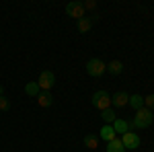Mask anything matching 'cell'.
I'll return each instance as SVG.
<instances>
[{
	"label": "cell",
	"instance_id": "obj_18",
	"mask_svg": "<svg viewBox=\"0 0 154 152\" xmlns=\"http://www.w3.org/2000/svg\"><path fill=\"white\" fill-rule=\"evenodd\" d=\"M144 107L146 109H154V95H148V97H144Z\"/></svg>",
	"mask_w": 154,
	"mask_h": 152
},
{
	"label": "cell",
	"instance_id": "obj_20",
	"mask_svg": "<svg viewBox=\"0 0 154 152\" xmlns=\"http://www.w3.org/2000/svg\"><path fill=\"white\" fill-rule=\"evenodd\" d=\"M82 6H84V11H93L97 6V2L95 0H86V2H82Z\"/></svg>",
	"mask_w": 154,
	"mask_h": 152
},
{
	"label": "cell",
	"instance_id": "obj_6",
	"mask_svg": "<svg viewBox=\"0 0 154 152\" xmlns=\"http://www.w3.org/2000/svg\"><path fill=\"white\" fill-rule=\"evenodd\" d=\"M119 140H121V144H123V148H125V150H136V148L140 146V136H138V134H134V132L123 134Z\"/></svg>",
	"mask_w": 154,
	"mask_h": 152
},
{
	"label": "cell",
	"instance_id": "obj_2",
	"mask_svg": "<svg viewBox=\"0 0 154 152\" xmlns=\"http://www.w3.org/2000/svg\"><path fill=\"white\" fill-rule=\"evenodd\" d=\"M84 70H86V74H88V76L99 78V76H103V74L107 72V64L103 62V60H99V58H93V60H88V62H86Z\"/></svg>",
	"mask_w": 154,
	"mask_h": 152
},
{
	"label": "cell",
	"instance_id": "obj_19",
	"mask_svg": "<svg viewBox=\"0 0 154 152\" xmlns=\"http://www.w3.org/2000/svg\"><path fill=\"white\" fill-rule=\"evenodd\" d=\"M8 109H11V101L2 95V97H0V111H8Z\"/></svg>",
	"mask_w": 154,
	"mask_h": 152
},
{
	"label": "cell",
	"instance_id": "obj_14",
	"mask_svg": "<svg viewBox=\"0 0 154 152\" xmlns=\"http://www.w3.org/2000/svg\"><path fill=\"white\" fill-rule=\"evenodd\" d=\"M128 105H131V109H142L144 107V97L142 95H130V101H128Z\"/></svg>",
	"mask_w": 154,
	"mask_h": 152
},
{
	"label": "cell",
	"instance_id": "obj_4",
	"mask_svg": "<svg viewBox=\"0 0 154 152\" xmlns=\"http://www.w3.org/2000/svg\"><path fill=\"white\" fill-rule=\"evenodd\" d=\"M37 84H39L41 91H51V86L56 84V74L51 70H43L37 78Z\"/></svg>",
	"mask_w": 154,
	"mask_h": 152
},
{
	"label": "cell",
	"instance_id": "obj_7",
	"mask_svg": "<svg viewBox=\"0 0 154 152\" xmlns=\"http://www.w3.org/2000/svg\"><path fill=\"white\" fill-rule=\"evenodd\" d=\"M128 101H130V95L125 93V91H119V93L111 95V107H115V109L125 107V105H128Z\"/></svg>",
	"mask_w": 154,
	"mask_h": 152
},
{
	"label": "cell",
	"instance_id": "obj_15",
	"mask_svg": "<svg viewBox=\"0 0 154 152\" xmlns=\"http://www.w3.org/2000/svg\"><path fill=\"white\" fill-rule=\"evenodd\" d=\"M107 152H125V148H123L121 140H119V138H115V140L107 142Z\"/></svg>",
	"mask_w": 154,
	"mask_h": 152
},
{
	"label": "cell",
	"instance_id": "obj_11",
	"mask_svg": "<svg viewBox=\"0 0 154 152\" xmlns=\"http://www.w3.org/2000/svg\"><path fill=\"white\" fill-rule=\"evenodd\" d=\"M76 29H78V33H88V31L93 29V19H88V17L80 19V21L76 23Z\"/></svg>",
	"mask_w": 154,
	"mask_h": 152
},
{
	"label": "cell",
	"instance_id": "obj_10",
	"mask_svg": "<svg viewBox=\"0 0 154 152\" xmlns=\"http://www.w3.org/2000/svg\"><path fill=\"white\" fill-rule=\"evenodd\" d=\"M113 129H115V134H121V136H123V134H128V132H130V123H128V121H125V119H115V121H113Z\"/></svg>",
	"mask_w": 154,
	"mask_h": 152
},
{
	"label": "cell",
	"instance_id": "obj_12",
	"mask_svg": "<svg viewBox=\"0 0 154 152\" xmlns=\"http://www.w3.org/2000/svg\"><path fill=\"white\" fill-rule=\"evenodd\" d=\"M39 93H41V88H39L37 82H27V84H25V95H27V97L37 99V95H39Z\"/></svg>",
	"mask_w": 154,
	"mask_h": 152
},
{
	"label": "cell",
	"instance_id": "obj_13",
	"mask_svg": "<svg viewBox=\"0 0 154 152\" xmlns=\"http://www.w3.org/2000/svg\"><path fill=\"white\" fill-rule=\"evenodd\" d=\"M107 72H109V74H113V76H117V74L123 72V64H121L119 60H113V62H109V64H107Z\"/></svg>",
	"mask_w": 154,
	"mask_h": 152
},
{
	"label": "cell",
	"instance_id": "obj_8",
	"mask_svg": "<svg viewBox=\"0 0 154 152\" xmlns=\"http://www.w3.org/2000/svg\"><path fill=\"white\" fill-rule=\"evenodd\" d=\"M99 138L105 142H111L117 138V134H115V129H113V126H109V123H105L103 128H101V132H99Z\"/></svg>",
	"mask_w": 154,
	"mask_h": 152
},
{
	"label": "cell",
	"instance_id": "obj_5",
	"mask_svg": "<svg viewBox=\"0 0 154 152\" xmlns=\"http://www.w3.org/2000/svg\"><path fill=\"white\" fill-rule=\"evenodd\" d=\"M66 14L72 17V19H76V21L84 19V6H82V2H78V0L68 2V4H66Z\"/></svg>",
	"mask_w": 154,
	"mask_h": 152
},
{
	"label": "cell",
	"instance_id": "obj_1",
	"mask_svg": "<svg viewBox=\"0 0 154 152\" xmlns=\"http://www.w3.org/2000/svg\"><path fill=\"white\" fill-rule=\"evenodd\" d=\"M152 121H154V113L150 111V109L142 107V109H138V111H136L134 119L128 121V123H130V132H131V129H146V128H150V126H152Z\"/></svg>",
	"mask_w": 154,
	"mask_h": 152
},
{
	"label": "cell",
	"instance_id": "obj_16",
	"mask_svg": "<svg viewBox=\"0 0 154 152\" xmlns=\"http://www.w3.org/2000/svg\"><path fill=\"white\" fill-rule=\"evenodd\" d=\"M82 142H84V146H86V148H91V150L99 148V138L93 136V134H86V136L82 138Z\"/></svg>",
	"mask_w": 154,
	"mask_h": 152
},
{
	"label": "cell",
	"instance_id": "obj_3",
	"mask_svg": "<svg viewBox=\"0 0 154 152\" xmlns=\"http://www.w3.org/2000/svg\"><path fill=\"white\" fill-rule=\"evenodd\" d=\"M91 103H93V107H95V109L105 111V109H109V107H111V95L107 93V91H97V93L91 97Z\"/></svg>",
	"mask_w": 154,
	"mask_h": 152
},
{
	"label": "cell",
	"instance_id": "obj_21",
	"mask_svg": "<svg viewBox=\"0 0 154 152\" xmlns=\"http://www.w3.org/2000/svg\"><path fill=\"white\" fill-rule=\"evenodd\" d=\"M2 95H4V88H2V86H0V97H2Z\"/></svg>",
	"mask_w": 154,
	"mask_h": 152
},
{
	"label": "cell",
	"instance_id": "obj_17",
	"mask_svg": "<svg viewBox=\"0 0 154 152\" xmlns=\"http://www.w3.org/2000/svg\"><path fill=\"white\" fill-rule=\"evenodd\" d=\"M101 117H103V121L109 123V126H113V121L117 119V117H115V111H113V107H109V109H105V111H101Z\"/></svg>",
	"mask_w": 154,
	"mask_h": 152
},
{
	"label": "cell",
	"instance_id": "obj_9",
	"mask_svg": "<svg viewBox=\"0 0 154 152\" xmlns=\"http://www.w3.org/2000/svg\"><path fill=\"white\" fill-rule=\"evenodd\" d=\"M37 103H39L41 107H51L54 97H51V93H49V91H41V93L37 95Z\"/></svg>",
	"mask_w": 154,
	"mask_h": 152
}]
</instances>
